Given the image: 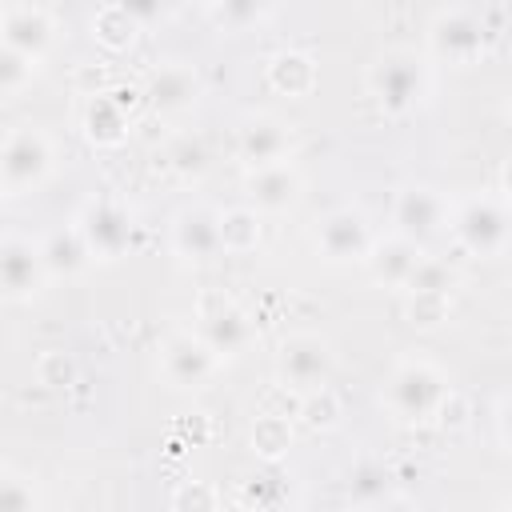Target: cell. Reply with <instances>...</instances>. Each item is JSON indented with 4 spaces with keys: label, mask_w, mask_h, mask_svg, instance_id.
<instances>
[{
    "label": "cell",
    "mask_w": 512,
    "mask_h": 512,
    "mask_svg": "<svg viewBox=\"0 0 512 512\" xmlns=\"http://www.w3.org/2000/svg\"><path fill=\"white\" fill-rule=\"evenodd\" d=\"M276 372H280V384H288L292 392H308V388H320L332 372V348L328 340L320 336H288L280 344V356H276Z\"/></svg>",
    "instance_id": "ba28073f"
},
{
    "label": "cell",
    "mask_w": 512,
    "mask_h": 512,
    "mask_svg": "<svg viewBox=\"0 0 512 512\" xmlns=\"http://www.w3.org/2000/svg\"><path fill=\"white\" fill-rule=\"evenodd\" d=\"M48 172H52V140L40 128L20 124L0 140V188L8 196H24L40 188Z\"/></svg>",
    "instance_id": "7a4b0ae2"
},
{
    "label": "cell",
    "mask_w": 512,
    "mask_h": 512,
    "mask_svg": "<svg viewBox=\"0 0 512 512\" xmlns=\"http://www.w3.org/2000/svg\"><path fill=\"white\" fill-rule=\"evenodd\" d=\"M168 160H172V168H176V172H184V176H196V172H204V164H208V152H204V144H200V140H192V136H180V140H176V148L168 152Z\"/></svg>",
    "instance_id": "f1b7e54d"
},
{
    "label": "cell",
    "mask_w": 512,
    "mask_h": 512,
    "mask_svg": "<svg viewBox=\"0 0 512 512\" xmlns=\"http://www.w3.org/2000/svg\"><path fill=\"white\" fill-rule=\"evenodd\" d=\"M292 444V428H288V416H276V412H260L256 424H252V448L264 456V460H276L284 456Z\"/></svg>",
    "instance_id": "d4e9b609"
},
{
    "label": "cell",
    "mask_w": 512,
    "mask_h": 512,
    "mask_svg": "<svg viewBox=\"0 0 512 512\" xmlns=\"http://www.w3.org/2000/svg\"><path fill=\"white\" fill-rule=\"evenodd\" d=\"M84 132H88L92 144H104V148L120 144L128 136V108L112 92L88 100V108H84Z\"/></svg>",
    "instance_id": "ffe728a7"
},
{
    "label": "cell",
    "mask_w": 512,
    "mask_h": 512,
    "mask_svg": "<svg viewBox=\"0 0 512 512\" xmlns=\"http://www.w3.org/2000/svg\"><path fill=\"white\" fill-rule=\"evenodd\" d=\"M368 84H372L376 100L384 104V112L400 116V112L416 108L420 96H424V64L416 56H408V52H388V56L376 60Z\"/></svg>",
    "instance_id": "277c9868"
},
{
    "label": "cell",
    "mask_w": 512,
    "mask_h": 512,
    "mask_svg": "<svg viewBox=\"0 0 512 512\" xmlns=\"http://www.w3.org/2000/svg\"><path fill=\"white\" fill-rule=\"evenodd\" d=\"M0 20H4V12H0Z\"/></svg>",
    "instance_id": "d6a6232c"
},
{
    "label": "cell",
    "mask_w": 512,
    "mask_h": 512,
    "mask_svg": "<svg viewBox=\"0 0 512 512\" xmlns=\"http://www.w3.org/2000/svg\"><path fill=\"white\" fill-rule=\"evenodd\" d=\"M76 228L84 232L92 260H116L132 244V216H128L124 204H116L108 196L88 200L84 212H80V220H76Z\"/></svg>",
    "instance_id": "5b68a950"
},
{
    "label": "cell",
    "mask_w": 512,
    "mask_h": 512,
    "mask_svg": "<svg viewBox=\"0 0 512 512\" xmlns=\"http://www.w3.org/2000/svg\"><path fill=\"white\" fill-rule=\"evenodd\" d=\"M36 496H32V488L20 480V476H4L0 472V508H28Z\"/></svg>",
    "instance_id": "4dcf8cb0"
},
{
    "label": "cell",
    "mask_w": 512,
    "mask_h": 512,
    "mask_svg": "<svg viewBox=\"0 0 512 512\" xmlns=\"http://www.w3.org/2000/svg\"><path fill=\"white\" fill-rule=\"evenodd\" d=\"M452 228L460 236V244L476 256H500L508 248V208L500 196H476L468 200L456 216Z\"/></svg>",
    "instance_id": "3957f363"
},
{
    "label": "cell",
    "mask_w": 512,
    "mask_h": 512,
    "mask_svg": "<svg viewBox=\"0 0 512 512\" xmlns=\"http://www.w3.org/2000/svg\"><path fill=\"white\" fill-rule=\"evenodd\" d=\"M204 4H208V8H212V4H220V0H204Z\"/></svg>",
    "instance_id": "1f68e13d"
},
{
    "label": "cell",
    "mask_w": 512,
    "mask_h": 512,
    "mask_svg": "<svg viewBox=\"0 0 512 512\" xmlns=\"http://www.w3.org/2000/svg\"><path fill=\"white\" fill-rule=\"evenodd\" d=\"M212 12H216V20H220L224 28L240 32V28H248V24L260 20L264 0H220V4H212Z\"/></svg>",
    "instance_id": "83f0119b"
},
{
    "label": "cell",
    "mask_w": 512,
    "mask_h": 512,
    "mask_svg": "<svg viewBox=\"0 0 512 512\" xmlns=\"http://www.w3.org/2000/svg\"><path fill=\"white\" fill-rule=\"evenodd\" d=\"M0 44L24 52L32 60H40L48 52V44H52V20H48V12L44 8H32V4L8 8L4 20H0Z\"/></svg>",
    "instance_id": "2e32d148"
},
{
    "label": "cell",
    "mask_w": 512,
    "mask_h": 512,
    "mask_svg": "<svg viewBox=\"0 0 512 512\" xmlns=\"http://www.w3.org/2000/svg\"><path fill=\"white\" fill-rule=\"evenodd\" d=\"M216 364L220 356L208 348L200 332H176L160 348V368L172 388H204L216 376Z\"/></svg>",
    "instance_id": "8992f818"
},
{
    "label": "cell",
    "mask_w": 512,
    "mask_h": 512,
    "mask_svg": "<svg viewBox=\"0 0 512 512\" xmlns=\"http://www.w3.org/2000/svg\"><path fill=\"white\" fill-rule=\"evenodd\" d=\"M216 220H220V248L224 252H252L260 244L256 208H228V212H216Z\"/></svg>",
    "instance_id": "7402d4cb"
},
{
    "label": "cell",
    "mask_w": 512,
    "mask_h": 512,
    "mask_svg": "<svg viewBox=\"0 0 512 512\" xmlns=\"http://www.w3.org/2000/svg\"><path fill=\"white\" fill-rule=\"evenodd\" d=\"M48 268L40 256V244L24 240V236H0V292L12 300L32 296L44 284Z\"/></svg>",
    "instance_id": "30bf717a"
},
{
    "label": "cell",
    "mask_w": 512,
    "mask_h": 512,
    "mask_svg": "<svg viewBox=\"0 0 512 512\" xmlns=\"http://www.w3.org/2000/svg\"><path fill=\"white\" fill-rule=\"evenodd\" d=\"M200 336L208 340V348L224 360V356H240L248 344H252V320L248 312H240L232 300H216V304H204L200 312Z\"/></svg>",
    "instance_id": "7c38bea8"
},
{
    "label": "cell",
    "mask_w": 512,
    "mask_h": 512,
    "mask_svg": "<svg viewBox=\"0 0 512 512\" xmlns=\"http://www.w3.org/2000/svg\"><path fill=\"white\" fill-rule=\"evenodd\" d=\"M372 228L368 220L356 212V208H340V212H328L316 228V252L328 260V264H348V260H364L368 248H372Z\"/></svg>",
    "instance_id": "9c48e42d"
},
{
    "label": "cell",
    "mask_w": 512,
    "mask_h": 512,
    "mask_svg": "<svg viewBox=\"0 0 512 512\" xmlns=\"http://www.w3.org/2000/svg\"><path fill=\"white\" fill-rule=\"evenodd\" d=\"M288 148H292V132L272 116H256L240 128V156L252 168L272 164V160H288Z\"/></svg>",
    "instance_id": "ac0fdd59"
},
{
    "label": "cell",
    "mask_w": 512,
    "mask_h": 512,
    "mask_svg": "<svg viewBox=\"0 0 512 512\" xmlns=\"http://www.w3.org/2000/svg\"><path fill=\"white\" fill-rule=\"evenodd\" d=\"M420 244L416 240H408V236H388V240H372V248H368V256H364V264H368V272H372V280L376 284H388V288H404L408 284V276H412V268L420 264Z\"/></svg>",
    "instance_id": "9a60e30c"
},
{
    "label": "cell",
    "mask_w": 512,
    "mask_h": 512,
    "mask_svg": "<svg viewBox=\"0 0 512 512\" xmlns=\"http://www.w3.org/2000/svg\"><path fill=\"white\" fill-rule=\"evenodd\" d=\"M140 28L144 24H156V20H164L168 12H172V0H116Z\"/></svg>",
    "instance_id": "f546056e"
},
{
    "label": "cell",
    "mask_w": 512,
    "mask_h": 512,
    "mask_svg": "<svg viewBox=\"0 0 512 512\" xmlns=\"http://www.w3.org/2000/svg\"><path fill=\"white\" fill-rule=\"evenodd\" d=\"M196 96H200V76L192 64H180V60L164 64L148 84V100L156 112H184L196 104Z\"/></svg>",
    "instance_id": "e0dca14e"
},
{
    "label": "cell",
    "mask_w": 512,
    "mask_h": 512,
    "mask_svg": "<svg viewBox=\"0 0 512 512\" xmlns=\"http://www.w3.org/2000/svg\"><path fill=\"white\" fill-rule=\"evenodd\" d=\"M268 84L284 96H304L316 84V64L304 52H280L268 60Z\"/></svg>",
    "instance_id": "44dd1931"
},
{
    "label": "cell",
    "mask_w": 512,
    "mask_h": 512,
    "mask_svg": "<svg viewBox=\"0 0 512 512\" xmlns=\"http://www.w3.org/2000/svg\"><path fill=\"white\" fill-rule=\"evenodd\" d=\"M296 416H304L308 428H332V424L340 420V400H336L324 384H320V388H308V392H300Z\"/></svg>",
    "instance_id": "484cf974"
},
{
    "label": "cell",
    "mask_w": 512,
    "mask_h": 512,
    "mask_svg": "<svg viewBox=\"0 0 512 512\" xmlns=\"http://www.w3.org/2000/svg\"><path fill=\"white\" fill-rule=\"evenodd\" d=\"M408 292V324L412 328H440L452 312L448 292L440 288H404Z\"/></svg>",
    "instance_id": "cb8c5ba5"
},
{
    "label": "cell",
    "mask_w": 512,
    "mask_h": 512,
    "mask_svg": "<svg viewBox=\"0 0 512 512\" xmlns=\"http://www.w3.org/2000/svg\"><path fill=\"white\" fill-rule=\"evenodd\" d=\"M428 40H432V52L440 60H448V64H472L484 52V24L476 16L452 8V12H440L432 20Z\"/></svg>",
    "instance_id": "8fae6325"
},
{
    "label": "cell",
    "mask_w": 512,
    "mask_h": 512,
    "mask_svg": "<svg viewBox=\"0 0 512 512\" xmlns=\"http://www.w3.org/2000/svg\"><path fill=\"white\" fill-rule=\"evenodd\" d=\"M392 220H396V232L424 244L432 236H440L448 224H452V208L448 200L436 192V188H424V184H412L396 196V208H392Z\"/></svg>",
    "instance_id": "52a82bcc"
},
{
    "label": "cell",
    "mask_w": 512,
    "mask_h": 512,
    "mask_svg": "<svg viewBox=\"0 0 512 512\" xmlns=\"http://www.w3.org/2000/svg\"><path fill=\"white\" fill-rule=\"evenodd\" d=\"M136 28H140V24H136L116 0L104 4V8L96 12V20H92V36H96L108 52H124V48L136 40Z\"/></svg>",
    "instance_id": "603a6c76"
},
{
    "label": "cell",
    "mask_w": 512,
    "mask_h": 512,
    "mask_svg": "<svg viewBox=\"0 0 512 512\" xmlns=\"http://www.w3.org/2000/svg\"><path fill=\"white\" fill-rule=\"evenodd\" d=\"M40 256H44L48 276H72V272H80V268H88V264H92L88 240H84V232H80L76 224L56 228V232L40 244Z\"/></svg>",
    "instance_id": "d6986e66"
},
{
    "label": "cell",
    "mask_w": 512,
    "mask_h": 512,
    "mask_svg": "<svg viewBox=\"0 0 512 512\" xmlns=\"http://www.w3.org/2000/svg\"><path fill=\"white\" fill-rule=\"evenodd\" d=\"M32 72H36V60H32V56H24V52L0 44V96H4V92H20V88L32 80Z\"/></svg>",
    "instance_id": "4316f807"
},
{
    "label": "cell",
    "mask_w": 512,
    "mask_h": 512,
    "mask_svg": "<svg viewBox=\"0 0 512 512\" xmlns=\"http://www.w3.org/2000/svg\"><path fill=\"white\" fill-rule=\"evenodd\" d=\"M248 196H252V208H260V212H284L300 196V172L288 160L256 164L248 172Z\"/></svg>",
    "instance_id": "5bb4252c"
},
{
    "label": "cell",
    "mask_w": 512,
    "mask_h": 512,
    "mask_svg": "<svg viewBox=\"0 0 512 512\" xmlns=\"http://www.w3.org/2000/svg\"><path fill=\"white\" fill-rule=\"evenodd\" d=\"M172 244H176V252L184 260H196V264L216 260L224 252L220 248V220H216V212L204 208V204L184 208L176 216V224H172Z\"/></svg>",
    "instance_id": "4fadbf2b"
},
{
    "label": "cell",
    "mask_w": 512,
    "mask_h": 512,
    "mask_svg": "<svg viewBox=\"0 0 512 512\" xmlns=\"http://www.w3.org/2000/svg\"><path fill=\"white\" fill-rule=\"evenodd\" d=\"M448 376L428 364V360H404L392 376H388V388H384V400L392 408L396 420L404 424H424L432 416H440V404L448 400Z\"/></svg>",
    "instance_id": "6da1fadb"
}]
</instances>
